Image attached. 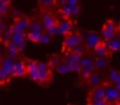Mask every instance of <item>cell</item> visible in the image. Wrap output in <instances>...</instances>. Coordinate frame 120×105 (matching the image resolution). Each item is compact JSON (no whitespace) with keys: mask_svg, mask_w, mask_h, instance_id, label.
<instances>
[{"mask_svg":"<svg viewBox=\"0 0 120 105\" xmlns=\"http://www.w3.org/2000/svg\"><path fill=\"white\" fill-rule=\"evenodd\" d=\"M93 50H94V54L97 55V56H110L109 55V48L106 47V44H105V42H104V40L101 41V42H99L94 48H93Z\"/></svg>","mask_w":120,"mask_h":105,"instance_id":"cell-7","label":"cell"},{"mask_svg":"<svg viewBox=\"0 0 120 105\" xmlns=\"http://www.w3.org/2000/svg\"><path fill=\"white\" fill-rule=\"evenodd\" d=\"M72 23L69 19H63L61 22H57V33L58 34L67 35L68 33L71 32Z\"/></svg>","mask_w":120,"mask_h":105,"instance_id":"cell-6","label":"cell"},{"mask_svg":"<svg viewBox=\"0 0 120 105\" xmlns=\"http://www.w3.org/2000/svg\"><path fill=\"white\" fill-rule=\"evenodd\" d=\"M117 32H118V26L117 23H114L112 20L107 21L103 28H101V36L103 40H112L113 37L117 36Z\"/></svg>","mask_w":120,"mask_h":105,"instance_id":"cell-3","label":"cell"},{"mask_svg":"<svg viewBox=\"0 0 120 105\" xmlns=\"http://www.w3.org/2000/svg\"><path fill=\"white\" fill-rule=\"evenodd\" d=\"M67 5H69V6H74V5H78V0H67V2H65Z\"/></svg>","mask_w":120,"mask_h":105,"instance_id":"cell-27","label":"cell"},{"mask_svg":"<svg viewBox=\"0 0 120 105\" xmlns=\"http://www.w3.org/2000/svg\"><path fill=\"white\" fill-rule=\"evenodd\" d=\"M103 85H104V98L107 101L109 104H116V101L119 96L120 91H118L116 86H113L111 83L105 82Z\"/></svg>","mask_w":120,"mask_h":105,"instance_id":"cell-2","label":"cell"},{"mask_svg":"<svg viewBox=\"0 0 120 105\" xmlns=\"http://www.w3.org/2000/svg\"><path fill=\"white\" fill-rule=\"evenodd\" d=\"M85 81H87L89 85L92 86V88H93V86H97V85H99V84L101 83V78H100V76H99L96 71H92Z\"/></svg>","mask_w":120,"mask_h":105,"instance_id":"cell-9","label":"cell"},{"mask_svg":"<svg viewBox=\"0 0 120 105\" xmlns=\"http://www.w3.org/2000/svg\"><path fill=\"white\" fill-rule=\"evenodd\" d=\"M28 29H29V32H42V23L36 20L30 21Z\"/></svg>","mask_w":120,"mask_h":105,"instance_id":"cell-16","label":"cell"},{"mask_svg":"<svg viewBox=\"0 0 120 105\" xmlns=\"http://www.w3.org/2000/svg\"><path fill=\"white\" fill-rule=\"evenodd\" d=\"M2 41V26L0 25V42Z\"/></svg>","mask_w":120,"mask_h":105,"instance_id":"cell-28","label":"cell"},{"mask_svg":"<svg viewBox=\"0 0 120 105\" xmlns=\"http://www.w3.org/2000/svg\"><path fill=\"white\" fill-rule=\"evenodd\" d=\"M9 78H12V77H11L9 71H7L6 69H4V68H1V67H0V84L6 83Z\"/></svg>","mask_w":120,"mask_h":105,"instance_id":"cell-17","label":"cell"},{"mask_svg":"<svg viewBox=\"0 0 120 105\" xmlns=\"http://www.w3.org/2000/svg\"><path fill=\"white\" fill-rule=\"evenodd\" d=\"M79 64H80V68H89V69H92L94 70L96 67H94V63H93V58H91L90 56H80V60H79Z\"/></svg>","mask_w":120,"mask_h":105,"instance_id":"cell-10","label":"cell"},{"mask_svg":"<svg viewBox=\"0 0 120 105\" xmlns=\"http://www.w3.org/2000/svg\"><path fill=\"white\" fill-rule=\"evenodd\" d=\"M68 69L69 71H78L80 69V64L79 62H74V61H65Z\"/></svg>","mask_w":120,"mask_h":105,"instance_id":"cell-20","label":"cell"},{"mask_svg":"<svg viewBox=\"0 0 120 105\" xmlns=\"http://www.w3.org/2000/svg\"><path fill=\"white\" fill-rule=\"evenodd\" d=\"M26 75V64L22 61L14 62V67L11 71V77H21Z\"/></svg>","mask_w":120,"mask_h":105,"instance_id":"cell-5","label":"cell"},{"mask_svg":"<svg viewBox=\"0 0 120 105\" xmlns=\"http://www.w3.org/2000/svg\"><path fill=\"white\" fill-rule=\"evenodd\" d=\"M61 13H62V16L64 19L71 18V8H70V6L67 5V4H63V6L61 8Z\"/></svg>","mask_w":120,"mask_h":105,"instance_id":"cell-18","label":"cell"},{"mask_svg":"<svg viewBox=\"0 0 120 105\" xmlns=\"http://www.w3.org/2000/svg\"><path fill=\"white\" fill-rule=\"evenodd\" d=\"M55 22H57V21H56V19L54 18V15L50 12H47V13L43 14V16H42V27H44L47 29L48 27H50Z\"/></svg>","mask_w":120,"mask_h":105,"instance_id":"cell-8","label":"cell"},{"mask_svg":"<svg viewBox=\"0 0 120 105\" xmlns=\"http://www.w3.org/2000/svg\"><path fill=\"white\" fill-rule=\"evenodd\" d=\"M14 22H16L22 29H28V27H29V23H30V20L28 19V18H26V16H20V18H18V19H15L14 20Z\"/></svg>","mask_w":120,"mask_h":105,"instance_id":"cell-13","label":"cell"},{"mask_svg":"<svg viewBox=\"0 0 120 105\" xmlns=\"http://www.w3.org/2000/svg\"><path fill=\"white\" fill-rule=\"evenodd\" d=\"M1 68H4V69H6L7 71H9V74H11V71L13 69V67H14V60L13 58H11V57H7V58H5V60H2L1 62Z\"/></svg>","mask_w":120,"mask_h":105,"instance_id":"cell-14","label":"cell"},{"mask_svg":"<svg viewBox=\"0 0 120 105\" xmlns=\"http://www.w3.org/2000/svg\"><path fill=\"white\" fill-rule=\"evenodd\" d=\"M30 79H33V81H35V82H38V79H39V71L38 70H35V71H30V72H27L26 74Z\"/></svg>","mask_w":120,"mask_h":105,"instance_id":"cell-25","label":"cell"},{"mask_svg":"<svg viewBox=\"0 0 120 105\" xmlns=\"http://www.w3.org/2000/svg\"><path fill=\"white\" fill-rule=\"evenodd\" d=\"M109 79H110V82H111V83H114V84H116V83H118V82H120V71L112 69L111 71H110Z\"/></svg>","mask_w":120,"mask_h":105,"instance_id":"cell-15","label":"cell"},{"mask_svg":"<svg viewBox=\"0 0 120 105\" xmlns=\"http://www.w3.org/2000/svg\"><path fill=\"white\" fill-rule=\"evenodd\" d=\"M42 32H29L27 34V39L32 42H40V37Z\"/></svg>","mask_w":120,"mask_h":105,"instance_id":"cell-19","label":"cell"},{"mask_svg":"<svg viewBox=\"0 0 120 105\" xmlns=\"http://www.w3.org/2000/svg\"><path fill=\"white\" fill-rule=\"evenodd\" d=\"M71 51H72V53H75V54H78V55L82 56V55L85 53V47L80 46V43H79V44H77L76 47H74V48L71 49Z\"/></svg>","mask_w":120,"mask_h":105,"instance_id":"cell-22","label":"cell"},{"mask_svg":"<svg viewBox=\"0 0 120 105\" xmlns=\"http://www.w3.org/2000/svg\"><path fill=\"white\" fill-rule=\"evenodd\" d=\"M50 36H51V35L49 34V33H47V32L41 33L40 42H42V43H47V42H49V41H50Z\"/></svg>","mask_w":120,"mask_h":105,"instance_id":"cell-24","label":"cell"},{"mask_svg":"<svg viewBox=\"0 0 120 105\" xmlns=\"http://www.w3.org/2000/svg\"><path fill=\"white\" fill-rule=\"evenodd\" d=\"M93 63L97 69H103L109 64V58L107 56H98L96 60H93Z\"/></svg>","mask_w":120,"mask_h":105,"instance_id":"cell-12","label":"cell"},{"mask_svg":"<svg viewBox=\"0 0 120 105\" xmlns=\"http://www.w3.org/2000/svg\"><path fill=\"white\" fill-rule=\"evenodd\" d=\"M5 42V47H6V49H7V51L9 53V54H18L19 53V47H18V44L15 43V42H13L11 39L9 40H6V41H4Z\"/></svg>","mask_w":120,"mask_h":105,"instance_id":"cell-11","label":"cell"},{"mask_svg":"<svg viewBox=\"0 0 120 105\" xmlns=\"http://www.w3.org/2000/svg\"><path fill=\"white\" fill-rule=\"evenodd\" d=\"M83 40V36L77 33V32H70L65 35L64 37V42H63V49L64 51H71V49L74 47H76L77 44H79Z\"/></svg>","mask_w":120,"mask_h":105,"instance_id":"cell-1","label":"cell"},{"mask_svg":"<svg viewBox=\"0 0 120 105\" xmlns=\"http://www.w3.org/2000/svg\"><path fill=\"white\" fill-rule=\"evenodd\" d=\"M55 69L57 70V72H60V74H68V72H69L68 66H67L65 62H64V63H61V62H60V63L56 66Z\"/></svg>","mask_w":120,"mask_h":105,"instance_id":"cell-21","label":"cell"},{"mask_svg":"<svg viewBox=\"0 0 120 105\" xmlns=\"http://www.w3.org/2000/svg\"><path fill=\"white\" fill-rule=\"evenodd\" d=\"M103 41V36L98 33H94V32H91V33H87L85 35V43H86V48L87 49H92L99 43Z\"/></svg>","mask_w":120,"mask_h":105,"instance_id":"cell-4","label":"cell"},{"mask_svg":"<svg viewBox=\"0 0 120 105\" xmlns=\"http://www.w3.org/2000/svg\"><path fill=\"white\" fill-rule=\"evenodd\" d=\"M116 89H117L118 91H120V82H118V83H116Z\"/></svg>","mask_w":120,"mask_h":105,"instance_id":"cell-29","label":"cell"},{"mask_svg":"<svg viewBox=\"0 0 120 105\" xmlns=\"http://www.w3.org/2000/svg\"><path fill=\"white\" fill-rule=\"evenodd\" d=\"M70 8H71V18H72V16H77L78 13H79V7H78V5L70 6Z\"/></svg>","mask_w":120,"mask_h":105,"instance_id":"cell-26","label":"cell"},{"mask_svg":"<svg viewBox=\"0 0 120 105\" xmlns=\"http://www.w3.org/2000/svg\"><path fill=\"white\" fill-rule=\"evenodd\" d=\"M8 11V4H6L5 1L0 0V15H6Z\"/></svg>","mask_w":120,"mask_h":105,"instance_id":"cell-23","label":"cell"}]
</instances>
